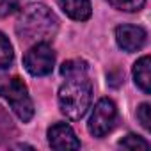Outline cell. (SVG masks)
<instances>
[{"mask_svg":"<svg viewBox=\"0 0 151 151\" xmlns=\"http://www.w3.org/2000/svg\"><path fill=\"white\" fill-rule=\"evenodd\" d=\"M116 116H117V110H116L114 101H110L107 98L100 100L94 105V110H93L89 124H87L91 135L105 137L109 132H112V128L116 124Z\"/></svg>","mask_w":151,"mask_h":151,"instance_id":"5b68a950","label":"cell"},{"mask_svg":"<svg viewBox=\"0 0 151 151\" xmlns=\"http://www.w3.org/2000/svg\"><path fill=\"white\" fill-rule=\"evenodd\" d=\"M93 100V86L87 78V75H77V77H66V82L59 89V105L60 112L78 121L86 116L91 107Z\"/></svg>","mask_w":151,"mask_h":151,"instance_id":"7a4b0ae2","label":"cell"},{"mask_svg":"<svg viewBox=\"0 0 151 151\" xmlns=\"http://www.w3.org/2000/svg\"><path fill=\"white\" fill-rule=\"evenodd\" d=\"M87 62L86 60H80V59H71V60H66L62 66H60V75L62 77H77V75H87Z\"/></svg>","mask_w":151,"mask_h":151,"instance_id":"30bf717a","label":"cell"},{"mask_svg":"<svg viewBox=\"0 0 151 151\" xmlns=\"http://www.w3.org/2000/svg\"><path fill=\"white\" fill-rule=\"evenodd\" d=\"M110 6L119 9V11H124V13H135L139 9H142V6L146 4V0H109Z\"/></svg>","mask_w":151,"mask_h":151,"instance_id":"7c38bea8","label":"cell"},{"mask_svg":"<svg viewBox=\"0 0 151 151\" xmlns=\"http://www.w3.org/2000/svg\"><path fill=\"white\" fill-rule=\"evenodd\" d=\"M59 6L71 20H77V22L89 20L93 13L89 0H59Z\"/></svg>","mask_w":151,"mask_h":151,"instance_id":"ba28073f","label":"cell"},{"mask_svg":"<svg viewBox=\"0 0 151 151\" xmlns=\"http://www.w3.org/2000/svg\"><path fill=\"white\" fill-rule=\"evenodd\" d=\"M0 96L7 100L13 112L23 121H30L34 116V103L29 96L27 86L18 77H0Z\"/></svg>","mask_w":151,"mask_h":151,"instance_id":"3957f363","label":"cell"},{"mask_svg":"<svg viewBox=\"0 0 151 151\" xmlns=\"http://www.w3.org/2000/svg\"><path fill=\"white\" fill-rule=\"evenodd\" d=\"M25 69L34 77H46L55 66V52L48 43H36L23 57Z\"/></svg>","mask_w":151,"mask_h":151,"instance_id":"277c9868","label":"cell"},{"mask_svg":"<svg viewBox=\"0 0 151 151\" xmlns=\"http://www.w3.org/2000/svg\"><path fill=\"white\" fill-rule=\"evenodd\" d=\"M13 59H14L13 45L6 37V34L0 32V69H7L13 64Z\"/></svg>","mask_w":151,"mask_h":151,"instance_id":"8fae6325","label":"cell"},{"mask_svg":"<svg viewBox=\"0 0 151 151\" xmlns=\"http://www.w3.org/2000/svg\"><path fill=\"white\" fill-rule=\"evenodd\" d=\"M116 41L124 52H137L146 43V30L137 25H121L116 29Z\"/></svg>","mask_w":151,"mask_h":151,"instance_id":"8992f818","label":"cell"},{"mask_svg":"<svg viewBox=\"0 0 151 151\" xmlns=\"http://www.w3.org/2000/svg\"><path fill=\"white\" fill-rule=\"evenodd\" d=\"M133 78H135V84L146 94L151 93V60H149L147 55L140 57L135 62V66H133Z\"/></svg>","mask_w":151,"mask_h":151,"instance_id":"9c48e42d","label":"cell"},{"mask_svg":"<svg viewBox=\"0 0 151 151\" xmlns=\"http://www.w3.org/2000/svg\"><path fill=\"white\" fill-rule=\"evenodd\" d=\"M137 117H139L140 124H142L146 130L151 128V107H149L147 103H142V105L139 107V110H137Z\"/></svg>","mask_w":151,"mask_h":151,"instance_id":"5bb4252c","label":"cell"},{"mask_svg":"<svg viewBox=\"0 0 151 151\" xmlns=\"http://www.w3.org/2000/svg\"><path fill=\"white\" fill-rule=\"evenodd\" d=\"M14 7H16V2H6V4H2V6H0V16L11 14L14 11Z\"/></svg>","mask_w":151,"mask_h":151,"instance_id":"9a60e30c","label":"cell"},{"mask_svg":"<svg viewBox=\"0 0 151 151\" xmlns=\"http://www.w3.org/2000/svg\"><path fill=\"white\" fill-rule=\"evenodd\" d=\"M48 142L53 149H80V140L66 123H57L48 130Z\"/></svg>","mask_w":151,"mask_h":151,"instance_id":"52a82bcc","label":"cell"},{"mask_svg":"<svg viewBox=\"0 0 151 151\" xmlns=\"http://www.w3.org/2000/svg\"><path fill=\"white\" fill-rule=\"evenodd\" d=\"M119 146H121V147H126V149H149V142L144 140V139L139 137V135H133V133L126 135V137L119 142Z\"/></svg>","mask_w":151,"mask_h":151,"instance_id":"4fadbf2b","label":"cell"},{"mask_svg":"<svg viewBox=\"0 0 151 151\" xmlns=\"http://www.w3.org/2000/svg\"><path fill=\"white\" fill-rule=\"evenodd\" d=\"M59 27L57 16L43 4L27 6L16 23V34L27 43H48Z\"/></svg>","mask_w":151,"mask_h":151,"instance_id":"6da1fadb","label":"cell"}]
</instances>
